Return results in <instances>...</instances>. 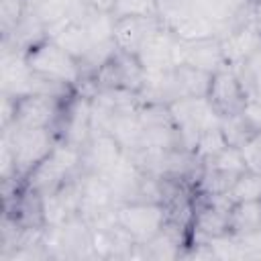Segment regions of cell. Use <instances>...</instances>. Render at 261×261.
<instances>
[{
  "label": "cell",
  "instance_id": "cell-23",
  "mask_svg": "<svg viewBox=\"0 0 261 261\" xmlns=\"http://www.w3.org/2000/svg\"><path fill=\"white\" fill-rule=\"evenodd\" d=\"M212 75L214 73H208L184 63L173 67V77H175L179 98H208Z\"/></svg>",
  "mask_w": 261,
  "mask_h": 261
},
{
  "label": "cell",
  "instance_id": "cell-18",
  "mask_svg": "<svg viewBox=\"0 0 261 261\" xmlns=\"http://www.w3.org/2000/svg\"><path fill=\"white\" fill-rule=\"evenodd\" d=\"M218 39H220V45H222L226 65L237 67L261 47V29L255 22V18H249L243 24L234 27L232 31L224 33Z\"/></svg>",
  "mask_w": 261,
  "mask_h": 261
},
{
  "label": "cell",
  "instance_id": "cell-2",
  "mask_svg": "<svg viewBox=\"0 0 261 261\" xmlns=\"http://www.w3.org/2000/svg\"><path fill=\"white\" fill-rule=\"evenodd\" d=\"M2 137L12 149L18 179H24L59 143L53 128H29L16 124L2 128Z\"/></svg>",
  "mask_w": 261,
  "mask_h": 261
},
{
  "label": "cell",
  "instance_id": "cell-12",
  "mask_svg": "<svg viewBox=\"0 0 261 261\" xmlns=\"http://www.w3.org/2000/svg\"><path fill=\"white\" fill-rule=\"evenodd\" d=\"M208 102H210V106L214 108V112L218 116L237 114V112H241L247 106L249 96H247L245 86L239 80L234 67L224 65L222 69H218L212 75V84H210V92H208Z\"/></svg>",
  "mask_w": 261,
  "mask_h": 261
},
{
  "label": "cell",
  "instance_id": "cell-22",
  "mask_svg": "<svg viewBox=\"0 0 261 261\" xmlns=\"http://www.w3.org/2000/svg\"><path fill=\"white\" fill-rule=\"evenodd\" d=\"M220 130H222L226 145L237 147V149H243L251 139H255L261 133L259 124L245 112V108L237 114L220 116Z\"/></svg>",
  "mask_w": 261,
  "mask_h": 261
},
{
  "label": "cell",
  "instance_id": "cell-30",
  "mask_svg": "<svg viewBox=\"0 0 261 261\" xmlns=\"http://www.w3.org/2000/svg\"><path fill=\"white\" fill-rule=\"evenodd\" d=\"M237 245V257L239 259H261V228L232 234Z\"/></svg>",
  "mask_w": 261,
  "mask_h": 261
},
{
  "label": "cell",
  "instance_id": "cell-8",
  "mask_svg": "<svg viewBox=\"0 0 261 261\" xmlns=\"http://www.w3.org/2000/svg\"><path fill=\"white\" fill-rule=\"evenodd\" d=\"M116 222L139 245H145L167 222V210L159 202H124L116 206Z\"/></svg>",
  "mask_w": 261,
  "mask_h": 261
},
{
  "label": "cell",
  "instance_id": "cell-32",
  "mask_svg": "<svg viewBox=\"0 0 261 261\" xmlns=\"http://www.w3.org/2000/svg\"><path fill=\"white\" fill-rule=\"evenodd\" d=\"M88 2H90V6H94L98 10H104V12H110L112 4H114V0H88Z\"/></svg>",
  "mask_w": 261,
  "mask_h": 261
},
{
  "label": "cell",
  "instance_id": "cell-24",
  "mask_svg": "<svg viewBox=\"0 0 261 261\" xmlns=\"http://www.w3.org/2000/svg\"><path fill=\"white\" fill-rule=\"evenodd\" d=\"M261 228V200L234 202L230 208V232L243 234Z\"/></svg>",
  "mask_w": 261,
  "mask_h": 261
},
{
  "label": "cell",
  "instance_id": "cell-14",
  "mask_svg": "<svg viewBox=\"0 0 261 261\" xmlns=\"http://www.w3.org/2000/svg\"><path fill=\"white\" fill-rule=\"evenodd\" d=\"M82 171V169H80ZM116 210V200L112 188L104 175L82 171V194H80V216L90 224L112 214Z\"/></svg>",
  "mask_w": 261,
  "mask_h": 261
},
{
  "label": "cell",
  "instance_id": "cell-1",
  "mask_svg": "<svg viewBox=\"0 0 261 261\" xmlns=\"http://www.w3.org/2000/svg\"><path fill=\"white\" fill-rule=\"evenodd\" d=\"M43 243L51 259L59 261H82L98 259L94 251L92 226L84 216H71L63 224L47 226L43 232Z\"/></svg>",
  "mask_w": 261,
  "mask_h": 261
},
{
  "label": "cell",
  "instance_id": "cell-26",
  "mask_svg": "<svg viewBox=\"0 0 261 261\" xmlns=\"http://www.w3.org/2000/svg\"><path fill=\"white\" fill-rule=\"evenodd\" d=\"M234 202H245V200H261V173L253 169H245L234 186L228 192Z\"/></svg>",
  "mask_w": 261,
  "mask_h": 261
},
{
  "label": "cell",
  "instance_id": "cell-25",
  "mask_svg": "<svg viewBox=\"0 0 261 261\" xmlns=\"http://www.w3.org/2000/svg\"><path fill=\"white\" fill-rule=\"evenodd\" d=\"M249 100H261V47L234 67Z\"/></svg>",
  "mask_w": 261,
  "mask_h": 261
},
{
  "label": "cell",
  "instance_id": "cell-9",
  "mask_svg": "<svg viewBox=\"0 0 261 261\" xmlns=\"http://www.w3.org/2000/svg\"><path fill=\"white\" fill-rule=\"evenodd\" d=\"M57 141L63 145H69L73 149H82L86 141L92 137V98L73 92L63 106V112L59 116V122L55 126Z\"/></svg>",
  "mask_w": 261,
  "mask_h": 261
},
{
  "label": "cell",
  "instance_id": "cell-16",
  "mask_svg": "<svg viewBox=\"0 0 261 261\" xmlns=\"http://www.w3.org/2000/svg\"><path fill=\"white\" fill-rule=\"evenodd\" d=\"M188 243H190V226L167 218L163 228L151 241L141 245V253H143V259L173 261V259H181Z\"/></svg>",
  "mask_w": 261,
  "mask_h": 261
},
{
  "label": "cell",
  "instance_id": "cell-20",
  "mask_svg": "<svg viewBox=\"0 0 261 261\" xmlns=\"http://www.w3.org/2000/svg\"><path fill=\"white\" fill-rule=\"evenodd\" d=\"M161 20L157 14L151 16H126L114 20V43L120 51L137 55L141 45L157 31L161 29Z\"/></svg>",
  "mask_w": 261,
  "mask_h": 261
},
{
  "label": "cell",
  "instance_id": "cell-15",
  "mask_svg": "<svg viewBox=\"0 0 261 261\" xmlns=\"http://www.w3.org/2000/svg\"><path fill=\"white\" fill-rule=\"evenodd\" d=\"M192 65L196 69L216 73L226 65L222 45L218 37L196 39V41H179L175 45V65Z\"/></svg>",
  "mask_w": 261,
  "mask_h": 261
},
{
  "label": "cell",
  "instance_id": "cell-21",
  "mask_svg": "<svg viewBox=\"0 0 261 261\" xmlns=\"http://www.w3.org/2000/svg\"><path fill=\"white\" fill-rule=\"evenodd\" d=\"M49 39H53L57 45H61L69 55H73L80 65L84 63V59L88 57L90 49H92V41H90V35L82 22V18L77 20H69L61 27H57L55 31L49 33Z\"/></svg>",
  "mask_w": 261,
  "mask_h": 261
},
{
  "label": "cell",
  "instance_id": "cell-6",
  "mask_svg": "<svg viewBox=\"0 0 261 261\" xmlns=\"http://www.w3.org/2000/svg\"><path fill=\"white\" fill-rule=\"evenodd\" d=\"M77 171H80V149L57 143L55 149L24 177V184L45 196L55 192Z\"/></svg>",
  "mask_w": 261,
  "mask_h": 261
},
{
  "label": "cell",
  "instance_id": "cell-19",
  "mask_svg": "<svg viewBox=\"0 0 261 261\" xmlns=\"http://www.w3.org/2000/svg\"><path fill=\"white\" fill-rule=\"evenodd\" d=\"M27 2H29L27 10L33 12L47 27V35L69 20L82 18L84 12L90 8L88 0H27Z\"/></svg>",
  "mask_w": 261,
  "mask_h": 261
},
{
  "label": "cell",
  "instance_id": "cell-10",
  "mask_svg": "<svg viewBox=\"0 0 261 261\" xmlns=\"http://www.w3.org/2000/svg\"><path fill=\"white\" fill-rule=\"evenodd\" d=\"M145 69L137 55L116 49L112 57L90 77L94 88H112V90H128L137 92L141 90L145 82Z\"/></svg>",
  "mask_w": 261,
  "mask_h": 261
},
{
  "label": "cell",
  "instance_id": "cell-3",
  "mask_svg": "<svg viewBox=\"0 0 261 261\" xmlns=\"http://www.w3.org/2000/svg\"><path fill=\"white\" fill-rule=\"evenodd\" d=\"M24 61L31 71L43 77H49L53 82H59L71 88H77L84 82V71L80 61L49 37L37 43L35 47H31L24 53Z\"/></svg>",
  "mask_w": 261,
  "mask_h": 261
},
{
  "label": "cell",
  "instance_id": "cell-7",
  "mask_svg": "<svg viewBox=\"0 0 261 261\" xmlns=\"http://www.w3.org/2000/svg\"><path fill=\"white\" fill-rule=\"evenodd\" d=\"M167 106H169V112L179 128L184 147L188 151H194L202 130L220 122V116L210 106L208 98H179Z\"/></svg>",
  "mask_w": 261,
  "mask_h": 261
},
{
  "label": "cell",
  "instance_id": "cell-33",
  "mask_svg": "<svg viewBox=\"0 0 261 261\" xmlns=\"http://www.w3.org/2000/svg\"><path fill=\"white\" fill-rule=\"evenodd\" d=\"M253 18H255V22L259 24V29H261V0H255V8H253Z\"/></svg>",
  "mask_w": 261,
  "mask_h": 261
},
{
  "label": "cell",
  "instance_id": "cell-31",
  "mask_svg": "<svg viewBox=\"0 0 261 261\" xmlns=\"http://www.w3.org/2000/svg\"><path fill=\"white\" fill-rule=\"evenodd\" d=\"M243 157H245V163H247V169H253L257 173H261V133L251 139L243 149H241Z\"/></svg>",
  "mask_w": 261,
  "mask_h": 261
},
{
  "label": "cell",
  "instance_id": "cell-29",
  "mask_svg": "<svg viewBox=\"0 0 261 261\" xmlns=\"http://www.w3.org/2000/svg\"><path fill=\"white\" fill-rule=\"evenodd\" d=\"M27 0H0V33L8 35L27 14Z\"/></svg>",
  "mask_w": 261,
  "mask_h": 261
},
{
  "label": "cell",
  "instance_id": "cell-4",
  "mask_svg": "<svg viewBox=\"0 0 261 261\" xmlns=\"http://www.w3.org/2000/svg\"><path fill=\"white\" fill-rule=\"evenodd\" d=\"M161 24L179 41L218 37L216 27L196 8L192 0H155Z\"/></svg>",
  "mask_w": 261,
  "mask_h": 261
},
{
  "label": "cell",
  "instance_id": "cell-5",
  "mask_svg": "<svg viewBox=\"0 0 261 261\" xmlns=\"http://www.w3.org/2000/svg\"><path fill=\"white\" fill-rule=\"evenodd\" d=\"M139 120H141V149H157V151L186 149L179 128L167 104L143 102L139 106Z\"/></svg>",
  "mask_w": 261,
  "mask_h": 261
},
{
  "label": "cell",
  "instance_id": "cell-11",
  "mask_svg": "<svg viewBox=\"0 0 261 261\" xmlns=\"http://www.w3.org/2000/svg\"><path fill=\"white\" fill-rule=\"evenodd\" d=\"M67 98L53 96V94L20 96V98H16V110H14V122L12 124L29 126V128H53L55 130Z\"/></svg>",
  "mask_w": 261,
  "mask_h": 261
},
{
  "label": "cell",
  "instance_id": "cell-13",
  "mask_svg": "<svg viewBox=\"0 0 261 261\" xmlns=\"http://www.w3.org/2000/svg\"><path fill=\"white\" fill-rule=\"evenodd\" d=\"M124 155V149L110 133H92L80 149V169L84 173L106 175Z\"/></svg>",
  "mask_w": 261,
  "mask_h": 261
},
{
  "label": "cell",
  "instance_id": "cell-28",
  "mask_svg": "<svg viewBox=\"0 0 261 261\" xmlns=\"http://www.w3.org/2000/svg\"><path fill=\"white\" fill-rule=\"evenodd\" d=\"M110 14L116 18H126V16H151L157 14L155 0H114Z\"/></svg>",
  "mask_w": 261,
  "mask_h": 261
},
{
  "label": "cell",
  "instance_id": "cell-27",
  "mask_svg": "<svg viewBox=\"0 0 261 261\" xmlns=\"http://www.w3.org/2000/svg\"><path fill=\"white\" fill-rule=\"evenodd\" d=\"M226 147V141L222 137V130H220V122L214 124V126H208L206 130H202V135L198 137V143L194 147V153L200 161L212 157L214 153H218L220 149Z\"/></svg>",
  "mask_w": 261,
  "mask_h": 261
},
{
  "label": "cell",
  "instance_id": "cell-17",
  "mask_svg": "<svg viewBox=\"0 0 261 261\" xmlns=\"http://www.w3.org/2000/svg\"><path fill=\"white\" fill-rule=\"evenodd\" d=\"M175 45L177 37L169 33L165 27L157 29L139 49L137 59L141 61L145 73L167 71L175 67Z\"/></svg>",
  "mask_w": 261,
  "mask_h": 261
}]
</instances>
